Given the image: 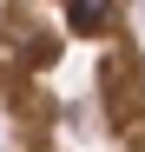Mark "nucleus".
Returning <instances> with one entry per match:
<instances>
[{"label":"nucleus","instance_id":"f257e3e1","mask_svg":"<svg viewBox=\"0 0 145 152\" xmlns=\"http://www.w3.org/2000/svg\"><path fill=\"white\" fill-rule=\"evenodd\" d=\"M0 152H145L138 0H0Z\"/></svg>","mask_w":145,"mask_h":152}]
</instances>
